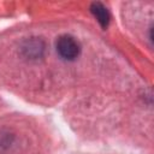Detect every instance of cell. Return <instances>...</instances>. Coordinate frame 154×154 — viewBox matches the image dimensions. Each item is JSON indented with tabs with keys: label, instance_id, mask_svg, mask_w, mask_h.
<instances>
[{
	"label": "cell",
	"instance_id": "1",
	"mask_svg": "<svg viewBox=\"0 0 154 154\" xmlns=\"http://www.w3.org/2000/svg\"><path fill=\"white\" fill-rule=\"evenodd\" d=\"M57 52L65 60H75L81 52L79 43L70 35H63L57 41Z\"/></svg>",
	"mask_w": 154,
	"mask_h": 154
},
{
	"label": "cell",
	"instance_id": "2",
	"mask_svg": "<svg viewBox=\"0 0 154 154\" xmlns=\"http://www.w3.org/2000/svg\"><path fill=\"white\" fill-rule=\"evenodd\" d=\"M90 10H91V13L97 19V22L100 23V25L102 28H106L108 25V22H109V14H108L107 8L100 2H94L91 5Z\"/></svg>",
	"mask_w": 154,
	"mask_h": 154
}]
</instances>
